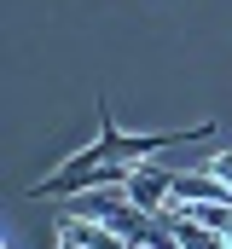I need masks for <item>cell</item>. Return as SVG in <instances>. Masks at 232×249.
Here are the masks:
<instances>
[{"label":"cell","mask_w":232,"mask_h":249,"mask_svg":"<svg viewBox=\"0 0 232 249\" xmlns=\"http://www.w3.org/2000/svg\"><path fill=\"white\" fill-rule=\"evenodd\" d=\"M215 122H197V127H180V133H122L111 116V105L99 99V139L93 145H81V151H70L64 162L70 168H93V162H145V157H157V151H169V145H186V139H209Z\"/></svg>","instance_id":"6da1fadb"},{"label":"cell","mask_w":232,"mask_h":249,"mask_svg":"<svg viewBox=\"0 0 232 249\" xmlns=\"http://www.w3.org/2000/svg\"><path fill=\"white\" fill-rule=\"evenodd\" d=\"M209 174H215V180H227V186H232V151H215V157H209Z\"/></svg>","instance_id":"7a4b0ae2"}]
</instances>
